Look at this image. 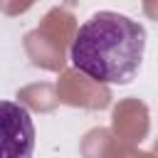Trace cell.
I'll list each match as a JSON object with an SVG mask.
<instances>
[{"mask_svg": "<svg viewBox=\"0 0 158 158\" xmlns=\"http://www.w3.org/2000/svg\"><path fill=\"white\" fill-rule=\"evenodd\" d=\"M146 27L121 12H94L74 35L69 59L99 84H128L141 69Z\"/></svg>", "mask_w": 158, "mask_h": 158, "instance_id": "6da1fadb", "label": "cell"}, {"mask_svg": "<svg viewBox=\"0 0 158 158\" xmlns=\"http://www.w3.org/2000/svg\"><path fill=\"white\" fill-rule=\"evenodd\" d=\"M35 121L27 106L0 99V158H32Z\"/></svg>", "mask_w": 158, "mask_h": 158, "instance_id": "7a4b0ae2", "label": "cell"}]
</instances>
